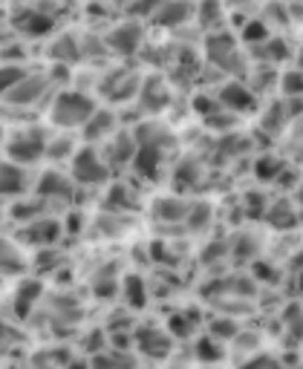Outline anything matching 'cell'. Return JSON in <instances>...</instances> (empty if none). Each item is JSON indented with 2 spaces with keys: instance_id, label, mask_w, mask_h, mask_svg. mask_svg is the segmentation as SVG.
I'll use <instances>...</instances> for the list:
<instances>
[{
  "instance_id": "1",
  "label": "cell",
  "mask_w": 303,
  "mask_h": 369,
  "mask_svg": "<svg viewBox=\"0 0 303 369\" xmlns=\"http://www.w3.org/2000/svg\"><path fill=\"white\" fill-rule=\"evenodd\" d=\"M90 113H92V107L84 95H64V98H58L52 116H55V121H61V125H78V121H84Z\"/></svg>"
},
{
  "instance_id": "2",
  "label": "cell",
  "mask_w": 303,
  "mask_h": 369,
  "mask_svg": "<svg viewBox=\"0 0 303 369\" xmlns=\"http://www.w3.org/2000/svg\"><path fill=\"white\" fill-rule=\"evenodd\" d=\"M41 151H43V141H41V136H35V133L17 136V139L9 144V153H12V159H17V162H32V159L41 156Z\"/></svg>"
},
{
  "instance_id": "3",
  "label": "cell",
  "mask_w": 303,
  "mask_h": 369,
  "mask_svg": "<svg viewBox=\"0 0 303 369\" xmlns=\"http://www.w3.org/2000/svg\"><path fill=\"white\" fill-rule=\"evenodd\" d=\"M76 174L84 182H101V179H107V167L96 159V153H92V151H84L76 159Z\"/></svg>"
},
{
  "instance_id": "4",
  "label": "cell",
  "mask_w": 303,
  "mask_h": 369,
  "mask_svg": "<svg viewBox=\"0 0 303 369\" xmlns=\"http://www.w3.org/2000/svg\"><path fill=\"white\" fill-rule=\"evenodd\" d=\"M225 102H237L234 107H251V95L240 87H228L225 90Z\"/></svg>"
},
{
  "instance_id": "5",
  "label": "cell",
  "mask_w": 303,
  "mask_h": 369,
  "mask_svg": "<svg viewBox=\"0 0 303 369\" xmlns=\"http://www.w3.org/2000/svg\"><path fill=\"white\" fill-rule=\"evenodd\" d=\"M20 78H23V72H20V69H15V67H9V69H0V92H3L6 87H15V84H20Z\"/></svg>"
},
{
  "instance_id": "6",
  "label": "cell",
  "mask_w": 303,
  "mask_h": 369,
  "mask_svg": "<svg viewBox=\"0 0 303 369\" xmlns=\"http://www.w3.org/2000/svg\"><path fill=\"white\" fill-rule=\"evenodd\" d=\"M17 268V257L9 251V245L0 242V272H15Z\"/></svg>"
},
{
  "instance_id": "7",
  "label": "cell",
  "mask_w": 303,
  "mask_h": 369,
  "mask_svg": "<svg viewBox=\"0 0 303 369\" xmlns=\"http://www.w3.org/2000/svg\"><path fill=\"white\" fill-rule=\"evenodd\" d=\"M20 185V176L17 170H9V167H0V190H12Z\"/></svg>"
}]
</instances>
